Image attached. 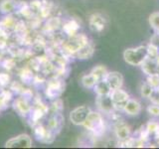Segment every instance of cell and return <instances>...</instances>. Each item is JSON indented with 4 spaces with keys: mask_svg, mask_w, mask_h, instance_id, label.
Returning <instances> with one entry per match:
<instances>
[{
    "mask_svg": "<svg viewBox=\"0 0 159 149\" xmlns=\"http://www.w3.org/2000/svg\"><path fill=\"white\" fill-rule=\"evenodd\" d=\"M89 28H91L92 31L101 33L102 31H103L104 28H106L107 22H106V19H104V17L102 14L93 13L89 16Z\"/></svg>",
    "mask_w": 159,
    "mask_h": 149,
    "instance_id": "cell-15",
    "label": "cell"
},
{
    "mask_svg": "<svg viewBox=\"0 0 159 149\" xmlns=\"http://www.w3.org/2000/svg\"><path fill=\"white\" fill-rule=\"evenodd\" d=\"M114 133L118 140H123L130 136V127L123 120H117L114 124Z\"/></svg>",
    "mask_w": 159,
    "mask_h": 149,
    "instance_id": "cell-18",
    "label": "cell"
},
{
    "mask_svg": "<svg viewBox=\"0 0 159 149\" xmlns=\"http://www.w3.org/2000/svg\"><path fill=\"white\" fill-rule=\"evenodd\" d=\"M154 136H155V138H158L159 137V126L157 128V130L155 131V133H154Z\"/></svg>",
    "mask_w": 159,
    "mask_h": 149,
    "instance_id": "cell-40",
    "label": "cell"
},
{
    "mask_svg": "<svg viewBox=\"0 0 159 149\" xmlns=\"http://www.w3.org/2000/svg\"><path fill=\"white\" fill-rule=\"evenodd\" d=\"M80 28H81V25L76 19H70L68 21L63 22L61 30L66 35V37H72L79 33Z\"/></svg>",
    "mask_w": 159,
    "mask_h": 149,
    "instance_id": "cell-17",
    "label": "cell"
},
{
    "mask_svg": "<svg viewBox=\"0 0 159 149\" xmlns=\"http://www.w3.org/2000/svg\"><path fill=\"white\" fill-rule=\"evenodd\" d=\"M142 72L146 74V76H150V74H157L159 72V67L156 63L155 59H151L147 57L144 61L142 62V64L140 65Z\"/></svg>",
    "mask_w": 159,
    "mask_h": 149,
    "instance_id": "cell-20",
    "label": "cell"
},
{
    "mask_svg": "<svg viewBox=\"0 0 159 149\" xmlns=\"http://www.w3.org/2000/svg\"><path fill=\"white\" fill-rule=\"evenodd\" d=\"M156 139H157V141H158V144H159V137H158V138H156Z\"/></svg>",
    "mask_w": 159,
    "mask_h": 149,
    "instance_id": "cell-43",
    "label": "cell"
},
{
    "mask_svg": "<svg viewBox=\"0 0 159 149\" xmlns=\"http://www.w3.org/2000/svg\"><path fill=\"white\" fill-rule=\"evenodd\" d=\"M0 66L8 72L12 71V70L16 67V59L11 56H10V58H3L1 63H0Z\"/></svg>",
    "mask_w": 159,
    "mask_h": 149,
    "instance_id": "cell-27",
    "label": "cell"
},
{
    "mask_svg": "<svg viewBox=\"0 0 159 149\" xmlns=\"http://www.w3.org/2000/svg\"><path fill=\"white\" fill-rule=\"evenodd\" d=\"M17 22L18 20L14 17L13 14L4 15V17L0 20V34L10 38L11 35L14 34Z\"/></svg>",
    "mask_w": 159,
    "mask_h": 149,
    "instance_id": "cell-10",
    "label": "cell"
},
{
    "mask_svg": "<svg viewBox=\"0 0 159 149\" xmlns=\"http://www.w3.org/2000/svg\"><path fill=\"white\" fill-rule=\"evenodd\" d=\"M12 107L20 116L27 118L32 109V99L23 96H18L12 101Z\"/></svg>",
    "mask_w": 159,
    "mask_h": 149,
    "instance_id": "cell-6",
    "label": "cell"
},
{
    "mask_svg": "<svg viewBox=\"0 0 159 149\" xmlns=\"http://www.w3.org/2000/svg\"><path fill=\"white\" fill-rule=\"evenodd\" d=\"M33 129H34V136L41 143H45V144L52 143L57 136L56 134H54L46 126V124H44L42 122H39L36 125H34Z\"/></svg>",
    "mask_w": 159,
    "mask_h": 149,
    "instance_id": "cell-7",
    "label": "cell"
},
{
    "mask_svg": "<svg viewBox=\"0 0 159 149\" xmlns=\"http://www.w3.org/2000/svg\"><path fill=\"white\" fill-rule=\"evenodd\" d=\"M91 111H92V109L89 106H78L70 112V120H71L72 123L75 124V125H78V126L83 125Z\"/></svg>",
    "mask_w": 159,
    "mask_h": 149,
    "instance_id": "cell-11",
    "label": "cell"
},
{
    "mask_svg": "<svg viewBox=\"0 0 159 149\" xmlns=\"http://www.w3.org/2000/svg\"><path fill=\"white\" fill-rule=\"evenodd\" d=\"M154 89H158L159 88V74H150V76H147V81H146Z\"/></svg>",
    "mask_w": 159,
    "mask_h": 149,
    "instance_id": "cell-31",
    "label": "cell"
},
{
    "mask_svg": "<svg viewBox=\"0 0 159 149\" xmlns=\"http://www.w3.org/2000/svg\"><path fill=\"white\" fill-rule=\"evenodd\" d=\"M97 82L98 81L96 79V78H94L91 73L83 76L82 79H81L82 84L84 88H93L94 87V84H97Z\"/></svg>",
    "mask_w": 159,
    "mask_h": 149,
    "instance_id": "cell-26",
    "label": "cell"
},
{
    "mask_svg": "<svg viewBox=\"0 0 159 149\" xmlns=\"http://www.w3.org/2000/svg\"><path fill=\"white\" fill-rule=\"evenodd\" d=\"M158 126H159L158 122H156L155 120H150L146 124V129L150 134H154V133H155V131L157 130Z\"/></svg>",
    "mask_w": 159,
    "mask_h": 149,
    "instance_id": "cell-35",
    "label": "cell"
},
{
    "mask_svg": "<svg viewBox=\"0 0 159 149\" xmlns=\"http://www.w3.org/2000/svg\"><path fill=\"white\" fill-rule=\"evenodd\" d=\"M149 101L154 104H158L159 106V91L158 89H153L151 94L149 96Z\"/></svg>",
    "mask_w": 159,
    "mask_h": 149,
    "instance_id": "cell-37",
    "label": "cell"
},
{
    "mask_svg": "<svg viewBox=\"0 0 159 149\" xmlns=\"http://www.w3.org/2000/svg\"><path fill=\"white\" fill-rule=\"evenodd\" d=\"M93 92L97 93V96H104V94H109L111 92V88H109L108 84L107 83L106 79H102V81L97 82L94 84Z\"/></svg>",
    "mask_w": 159,
    "mask_h": 149,
    "instance_id": "cell-24",
    "label": "cell"
},
{
    "mask_svg": "<svg viewBox=\"0 0 159 149\" xmlns=\"http://www.w3.org/2000/svg\"><path fill=\"white\" fill-rule=\"evenodd\" d=\"M64 108V104L62 99L58 97L52 101L51 106H50V112H62Z\"/></svg>",
    "mask_w": 159,
    "mask_h": 149,
    "instance_id": "cell-28",
    "label": "cell"
},
{
    "mask_svg": "<svg viewBox=\"0 0 159 149\" xmlns=\"http://www.w3.org/2000/svg\"><path fill=\"white\" fill-rule=\"evenodd\" d=\"M11 84V77L6 72L0 73V88H7Z\"/></svg>",
    "mask_w": 159,
    "mask_h": 149,
    "instance_id": "cell-30",
    "label": "cell"
},
{
    "mask_svg": "<svg viewBox=\"0 0 159 149\" xmlns=\"http://www.w3.org/2000/svg\"><path fill=\"white\" fill-rule=\"evenodd\" d=\"M89 42L87 35L78 33L72 37H66L61 45V49L67 56L72 58L73 55Z\"/></svg>",
    "mask_w": 159,
    "mask_h": 149,
    "instance_id": "cell-2",
    "label": "cell"
},
{
    "mask_svg": "<svg viewBox=\"0 0 159 149\" xmlns=\"http://www.w3.org/2000/svg\"><path fill=\"white\" fill-rule=\"evenodd\" d=\"M50 113V106L45 102L41 96L36 94L32 98V109L30 111L28 117L26 118L30 126L33 127L39 122H41L44 117Z\"/></svg>",
    "mask_w": 159,
    "mask_h": 149,
    "instance_id": "cell-1",
    "label": "cell"
},
{
    "mask_svg": "<svg viewBox=\"0 0 159 149\" xmlns=\"http://www.w3.org/2000/svg\"><path fill=\"white\" fill-rule=\"evenodd\" d=\"M94 53V46L93 44L89 41L88 44H86L83 48H81L78 52L75 53L72 58L74 59H79V60H88L91 59L93 56Z\"/></svg>",
    "mask_w": 159,
    "mask_h": 149,
    "instance_id": "cell-19",
    "label": "cell"
},
{
    "mask_svg": "<svg viewBox=\"0 0 159 149\" xmlns=\"http://www.w3.org/2000/svg\"><path fill=\"white\" fill-rule=\"evenodd\" d=\"M108 71L107 70V68L102 66V65H98V66H96L92 71H91V74L93 76L96 78V79L98 82V81H102V79H104L107 77Z\"/></svg>",
    "mask_w": 159,
    "mask_h": 149,
    "instance_id": "cell-25",
    "label": "cell"
},
{
    "mask_svg": "<svg viewBox=\"0 0 159 149\" xmlns=\"http://www.w3.org/2000/svg\"><path fill=\"white\" fill-rule=\"evenodd\" d=\"M63 21L59 16H50L45 20V23L42 26V33L50 36L54 33H56L58 30L62 28Z\"/></svg>",
    "mask_w": 159,
    "mask_h": 149,
    "instance_id": "cell-12",
    "label": "cell"
},
{
    "mask_svg": "<svg viewBox=\"0 0 159 149\" xmlns=\"http://www.w3.org/2000/svg\"><path fill=\"white\" fill-rule=\"evenodd\" d=\"M18 77L20 79V82H22L24 84L28 86V84H33L35 73L28 66H26L19 70Z\"/></svg>",
    "mask_w": 159,
    "mask_h": 149,
    "instance_id": "cell-22",
    "label": "cell"
},
{
    "mask_svg": "<svg viewBox=\"0 0 159 149\" xmlns=\"http://www.w3.org/2000/svg\"><path fill=\"white\" fill-rule=\"evenodd\" d=\"M109 96L111 97L114 111H123V108L125 106L126 102H128V99L130 98L129 94L121 88L113 89V91H111V93H109Z\"/></svg>",
    "mask_w": 159,
    "mask_h": 149,
    "instance_id": "cell-8",
    "label": "cell"
},
{
    "mask_svg": "<svg viewBox=\"0 0 159 149\" xmlns=\"http://www.w3.org/2000/svg\"><path fill=\"white\" fill-rule=\"evenodd\" d=\"M147 58V46L141 45L136 48H128L123 52V59L131 66H140Z\"/></svg>",
    "mask_w": 159,
    "mask_h": 149,
    "instance_id": "cell-5",
    "label": "cell"
},
{
    "mask_svg": "<svg viewBox=\"0 0 159 149\" xmlns=\"http://www.w3.org/2000/svg\"><path fill=\"white\" fill-rule=\"evenodd\" d=\"M8 40H9L8 37L4 36V35H2V34H0V51L3 52L7 49L8 45H9Z\"/></svg>",
    "mask_w": 159,
    "mask_h": 149,
    "instance_id": "cell-36",
    "label": "cell"
},
{
    "mask_svg": "<svg viewBox=\"0 0 159 149\" xmlns=\"http://www.w3.org/2000/svg\"><path fill=\"white\" fill-rule=\"evenodd\" d=\"M46 126L51 130L54 134H58L61 132L65 123V117L62 112H50Z\"/></svg>",
    "mask_w": 159,
    "mask_h": 149,
    "instance_id": "cell-9",
    "label": "cell"
},
{
    "mask_svg": "<svg viewBox=\"0 0 159 149\" xmlns=\"http://www.w3.org/2000/svg\"><path fill=\"white\" fill-rule=\"evenodd\" d=\"M123 111L125 112L127 115H130V116L138 115L141 111V104L139 103L136 99L129 98L128 102L125 104V106L123 108Z\"/></svg>",
    "mask_w": 159,
    "mask_h": 149,
    "instance_id": "cell-21",
    "label": "cell"
},
{
    "mask_svg": "<svg viewBox=\"0 0 159 149\" xmlns=\"http://www.w3.org/2000/svg\"><path fill=\"white\" fill-rule=\"evenodd\" d=\"M2 59H3V52H2V51H0V63H1Z\"/></svg>",
    "mask_w": 159,
    "mask_h": 149,
    "instance_id": "cell-41",
    "label": "cell"
},
{
    "mask_svg": "<svg viewBox=\"0 0 159 149\" xmlns=\"http://www.w3.org/2000/svg\"><path fill=\"white\" fill-rule=\"evenodd\" d=\"M83 126L91 132L93 136H102L106 130V123L101 112L91 111L88 115Z\"/></svg>",
    "mask_w": 159,
    "mask_h": 149,
    "instance_id": "cell-3",
    "label": "cell"
},
{
    "mask_svg": "<svg viewBox=\"0 0 159 149\" xmlns=\"http://www.w3.org/2000/svg\"><path fill=\"white\" fill-rule=\"evenodd\" d=\"M149 24L150 26L155 30V31H159V12H154L149 16Z\"/></svg>",
    "mask_w": 159,
    "mask_h": 149,
    "instance_id": "cell-29",
    "label": "cell"
},
{
    "mask_svg": "<svg viewBox=\"0 0 159 149\" xmlns=\"http://www.w3.org/2000/svg\"><path fill=\"white\" fill-rule=\"evenodd\" d=\"M65 88H66V84H65L64 79L56 77L49 78L44 89L45 97L50 101H53L62 96V93L65 92Z\"/></svg>",
    "mask_w": 159,
    "mask_h": 149,
    "instance_id": "cell-4",
    "label": "cell"
},
{
    "mask_svg": "<svg viewBox=\"0 0 159 149\" xmlns=\"http://www.w3.org/2000/svg\"><path fill=\"white\" fill-rule=\"evenodd\" d=\"M159 55V48L149 43L147 45V57L151 59H156Z\"/></svg>",
    "mask_w": 159,
    "mask_h": 149,
    "instance_id": "cell-33",
    "label": "cell"
},
{
    "mask_svg": "<svg viewBox=\"0 0 159 149\" xmlns=\"http://www.w3.org/2000/svg\"><path fill=\"white\" fill-rule=\"evenodd\" d=\"M158 74H159V72H158Z\"/></svg>",
    "mask_w": 159,
    "mask_h": 149,
    "instance_id": "cell-46",
    "label": "cell"
},
{
    "mask_svg": "<svg viewBox=\"0 0 159 149\" xmlns=\"http://www.w3.org/2000/svg\"><path fill=\"white\" fill-rule=\"evenodd\" d=\"M156 60V63H157V65H158V67H159V55L157 56V58L155 59Z\"/></svg>",
    "mask_w": 159,
    "mask_h": 149,
    "instance_id": "cell-42",
    "label": "cell"
},
{
    "mask_svg": "<svg viewBox=\"0 0 159 149\" xmlns=\"http://www.w3.org/2000/svg\"><path fill=\"white\" fill-rule=\"evenodd\" d=\"M157 34H158V35H159V31H157Z\"/></svg>",
    "mask_w": 159,
    "mask_h": 149,
    "instance_id": "cell-44",
    "label": "cell"
},
{
    "mask_svg": "<svg viewBox=\"0 0 159 149\" xmlns=\"http://www.w3.org/2000/svg\"><path fill=\"white\" fill-rule=\"evenodd\" d=\"M153 89H154V88H153L147 82H145L144 84H142V86H141V88H140V94H141V97L148 98L149 96L151 94V93H152Z\"/></svg>",
    "mask_w": 159,
    "mask_h": 149,
    "instance_id": "cell-32",
    "label": "cell"
},
{
    "mask_svg": "<svg viewBox=\"0 0 159 149\" xmlns=\"http://www.w3.org/2000/svg\"><path fill=\"white\" fill-rule=\"evenodd\" d=\"M2 88H0V112L4 111V106H3V97H2Z\"/></svg>",
    "mask_w": 159,
    "mask_h": 149,
    "instance_id": "cell-39",
    "label": "cell"
},
{
    "mask_svg": "<svg viewBox=\"0 0 159 149\" xmlns=\"http://www.w3.org/2000/svg\"><path fill=\"white\" fill-rule=\"evenodd\" d=\"M5 147L8 148H30L32 147V138L28 134H20L15 136L5 143Z\"/></svg>",
    "mask_w": 159,
    "mask_h": 149,
    "instance_id": "cell-13",
    "label": "cell"
},
{
    "mask_svg": "<svg viewBox=\"0 0 159 149\" xmlns=\"http://www.w3.org/2000/svg\"><path fill=\"white\" fill-rule=\"evenodd\" d=\"M150 44L154 45V46H156L157 48H159V35L156 33L154 34L152 38L150 39Z\"/></svg>",
    "mask_w": 159,
    "mask_h": 149,
    "instance_id": "cell-38",
    "label": "cell"
},
{
    "mask_svg": "<svg viewBox=\"0 0 159 149\" xmlns=\"http://www.w3.org/2000/svg\"><path fill=\"white\" fill-rule=\"evenodd\" d=\"M158 91H159V88H158Z\"/></svg>",
    "mask_w": 159,
    "mask_h": 149,
    "instance_id": "cell-45",
    "label": "cell"
},
{
    "mask_svg": "<svg viewBox=\"0 0 159 149\" xmlns=\"http://www.w3.org/2000/svg\"><path fill=\"white\" fill-rule=\"evenodd\" d=\"M147 112L150 114V115L152 116H159V106L158 104H150V106H148L147 107Z\"/></svg>",
    "mask_w": 159,
    "mask_h": 149,
    "instance_id": "cell-34",
    "label": "cell"
},
{
    "mask_svg": "<svg viewBox=\"0 0 159 149\" xmlns=\"http://www.w3.org/2000/svg\"><path fill=\"white\" fill-rule=\"evenodd\" d=\"M17 0H1L0 1V12L3 15L13 14L17 10Z\"/></svg>",
    "mask_w": 159,
    "mask_h": 149,
    "instance_id": "cell-23",
    "label": "cell"
},
{
    "mask_svg": "<svg viewBox=\"0 0 159 149\" xmlns=\"http://www.w3.org/2000/svg\"><path fill=\"white\" fill-rule=\"evenodd\" d=\"M111 91L117 88H121L123 84V77L119 72H108L106 79Z\"/></svg>",
    "mask_w": 159,
    "mask_h": 149,
    "instance_id": "cell-16",
    "label": "cell"
},
{
    "mask_svg": "<svg viewBox=\"0 0 159 149\" xmlns=\"http://www.w3.org/2000/svg\"><path fill=\"white\" fill-rule=\"evenodd\" d=\"M96 104L98 111L102 113H111L114 111L113 103L111 97L109 94H104V96H97Z\"/></svg>",
    "mask_w": 159,
    "mask_h": 149,
    "instance_id": "cell-14",
    "label": "cell"
}]
</instances>
